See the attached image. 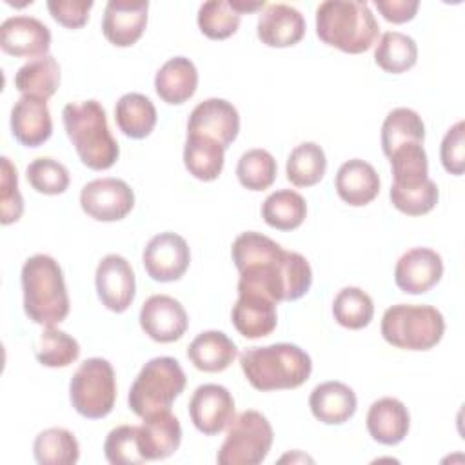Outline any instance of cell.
<instances>
[{
  "instance_id": "7402d4cb",
  "label": "cell",
  "mask_w": 465,
  "mask_h": 465,
  "mask_svg": "<svg viewBox=\"0 0 465 465\" xmlns=\"http://www.w3.org/2000/svg\"><path fill=\"white\" fill-rule=\"evenodd\" d=\"M142 420L143 421L138 427V441L145 461L165 460L178 450L182 443V427L171 411L154 412Z\"/></svg>"
},
{
  "instance_id": "7bdbcfd3",
  "label": "cell",
  "mask_w": 465,
  "mask_h": 465,
  "mask_svg": "<svg viewBox=\"0 0 465 465\" xmlns=\"http://www.w3.org/2000/svg\"><path fill=\"white\" fill-rule=\"evenodd\" d=\"M392 205L407 214V216H421L430 213L438 200H440V189L438 185L429 180L425 185L418 187V189H409V191H394L391 189L389 193Z\"/></svg>"
},
{
  "instance_id": "603a6c76",
  "label": "cell",
  "mask_w": 465,
  "mask_h": 465,
  "mask_svg": "<svg viewBox=\"0 0 465 465\" xmlns=\"http://www.w3.org/2000/svg\"><path fill=\"white\" fill-rule=\"evenodd\" d=\"M334 187L338 196L345 203L352 207H361L371 203L378 196L380 176L369 162L352 158L340 165L334 178Z\"/></svg>"
},
{
  "instance_id": "f6af8a7d",
  "label": "cell",
  "mask_w": 465,
  "mask_h": 465,
  "mask_svg": "<svg viewBox=\"0 0 465 465\" xmlns=\"http://www.w3.org/2000/svg\"><path fill=\"white\" fill-rule=\"evenodd\" d=\"M440 160L449 174L461 176L465 169V124L456 122L443 136L440 145Z\"/></svg>"
},
{
  "instance_id": "ee69618b",
  "label": "cell",
  "mask_w": 465,
  "mask_h": 465,
  "mask_svg": "<svg viewBox=\"0 0 465 465\" xmlns=\"http://www.w3.org/2000/svg\"><path fill=\"white\" fill-rule=\"evenodd\" d=\"M2 162V176H0V203H2V218L4 225H9L20 220L24 213V200L18 191V176L16 167L11 163L7 156L0 158Z\"/></svg>"
},
{
  "instance_id": "30bf717a",
  "label": "cell",
  "mask_w": 465,
  "mask_h": 465,
  "mask_svg": "<svg viewBox=\"0 0 465 465\" xmlns=\"http://www.w3.org/2000/svg\"><path fill=\"white\" fill-rule=\"evenodd\" d=\"M82 211L98 222H118L134 207V193L120 178H96L80 191Z\"/></svg>"
},
{
  "instance_id": "f35d334b",
  "label": "cell",
  "mask_w": 465,
  "mask_h": 465,
  "mask_svg": "<svg viewBox=\"0 0 465 465\" xmlns=\"http://www.w3.org/2000/svg\"><path fill=\"white\" fill-rule=\"evenodd\" d=\"M276 160L265 149L245 151L236 165V176L240 183L249 191H263L272 185L276 178Z\"/></svg>"
},
{
  "instance_id": "b9f144b4",
  "label": "cell",
  "mask_w": 465,
  "mask_h": 465,
  "mask_svg": "<svg viewBox=\"0 0 465 465\" xmlns=\"http://www.w3.org/2000/svg\"><path fill=\"white\" fill-rule=\"evenodd\" d=\"M104 454L111 465H140L145 458L140 450L138 427L136 425H118L114 427L105 441Z\"/></svg>"
},
{
  "instance_id": "277c9868",
  "label": "cell",
  "mask_w": 465,
  "mask_h": 465,
  "mask_svg": "<svg viewBox=\"0 0 465 465\" xmlns=\"http://www.w3.org/2000/svg\"><path fill=\"white\" fill-rule=\"evenodd\" d=\"M62 120L84 165L93 171H105L116 163L120 147L111 134L105 109L100 102H69L62 111Z\"/></svg>"
},
{
  "instance_id": "f1b7e54d",
  "label": "cell",
  "mask_w": 465,
  "mask_h": 465,
  "mask_svg": "<svg viewBox=\"0 0 465 465\" xmlns=\"http://www.w3.org/2000/svg\"><path fill=\"white\" fill-rule=\"evenodd\" d=\"M114 120L125 136L142 140L153 133L158 114L154 104L145 94L127 93L114 105Z\"/></svg>"
},
{
  "instance_id": "83f0119b",
  "label": "cell",
  "mask_w": 465,
  "mask_h": 465,
  "mask_svg": "<svg viewBox=\"0 0 465 465\" xmlns=\"http://www.w3.org/2000/svg\"><path fill=\"white\" fill-rule=\"evenodd\" d=\"M391 171H392V185L394 191H409L425 185L429 178V162L427 153L421 143L409 142L392 151L389 156Z\"/></svg>"
},
{
  "instance_id": "e575fe53",
  "label": "cell",
  "mask_w": 465,
  "mask_h": 465,
  "mask_svg": "<svg viewBox=\"0 0 465 465\" xmlns=\"http://www.w3.org/2000/svg\"><path fill=\"white\" fill-rule=\"evenodd\" d=\"M418 60V45L414 38L400 31H387L380 36L374 49V62L385 73L400 74L414 67Z\"/></svg>"
},
{
  "instance_id": "e0dca14e",
  "label": "cell",
  "mask_w": 465,
  "mask_h": 465,
  "mask_svg": "<svg viewBox=\"0 0 465 465\" xmlns=\"http://www.w3.org/2000/svg\"><path fill=\"white\" fill-rule=\"evenodd\" d=\"M147 0H109L102 16V33L116 47L140 40L147 25Z\"/></svg>"
},
{
  "instance_id": "4316f807",
  "label": "cell",
  "mask_w": 465,
  "mask_h": 465,
  "mask_svg": "<svg viewBox=\"0 0 465 465\" xmlns=\"http://www.w3.org/2000/svg\"><path fill=\"white\" fill-rule=\"evenodd\" d=\"M236 356V343L222 331H203L187 347V358L203 372L225 371Z\"/></svg>"
},
{
  "instance_id": "8992f818",
  "label": "cell",
  "mask_w": 465,
  "mask_h": 465,
  "mask_svg": "<svg viewBox=\"0 0 465 465\" xmlns=\"http://www.w3.org/2000/svg\"><path fill=\"white\" fill-rule=\"evenodd\" d=\"M381 336L387 343L405 351H429L445 332L443 314L432 305L398 303L381 316Z\"/></svg>"
},
{
  "instance_id": "5bb4252c",
  "label": "cell",
  "mask_w": 465,
  "mask_h": 465,
  "mask_svg": "<svg viewBox=\"0 0 465 465\" xmlns=\"http://www.w3.org/2000/svg\"><path fill=\"white\" fill-rule=\"evenodd\" d=\"M193 425L205 436L222 432L234 418V400L229 389L218 383H203L189 400Z\"/></svg>"
},
{
  "instance_id": "44dd1931",
  "label": "cell",
  "mask_w": 465,
  "mask_h": 465,
  "mask_svg": "<svg viewBox=\"0 0 465 465\" xmlns=\"http://www.w3.org/2000/svg\"><path fill=\"white\" fill-rule=\"evenodd\" d=\"M256 35L269 47H291L305 35L303 15L287 4H269L258 16Z\"/></svg>"
},
{
  "instance_id": "ffe728a7",
  "label": "cell",
  "mask_w": 465,
  "mask_h": 465,
  "mask_svg": "<svg viewBox=\"0 0 465 465\" xmlns=\"http://www.w3.org/2000/svg\"><path fill=\"white\" fill-rule=\"evenodd\" d=\"M231 322L247 340L269 336L278 323L276 302L256 292H238V300L231 311Z\"/></svg>"
},
{
  "instance_id": "bcb514c9",
  "label": "cell",
  "mask_w": 465,
  "mask_h": 465,
  "mask_svg": "<svg viewBox=\"0 0 465 465\" xmlns=\"http://www.w3.org/2000/svg\"><path fill=\"white\" fill-rule=\"evenodd\" d=\"M93 0H49L51 16L67 29H80L89 18Z\"/></svg>"
},
{
  "instance_id": "7a4b0ae2",
  "label": "cell",
  "mask_w": 465,
  "mask_h": 465,
  "mask_svg": "<svg viewBox=\"0 0 465 465\" xmlns=\"http://www.w3.org/2000/svg\"><path fill=\"white\" fill-rule=\"evenodd\" d=\"M240 367L256 391L269 392L303 385L311 376L312 360L294 343H271L245 349Z\"/></svg>"
},
{
  "instance_id": "52a82bcc",
  "label": "cell",
  "mask_w": 465,
  "mask_h": 465,
  "mask_svg": "<svg viewBox=\"0 0 465 465\" xmlns=\"http://www.w3.org/2000/svg\"><path fill=\"white\" fill-rule=\"evenodd\" d=\"M185 383L187 378L178 360L171 356L153 358L142 367L129 389V409L140 418L171 411L173 401L183 392Z\"/></svg>"
},
{
  "instance_id": "3957f363",
  "label": "cell",
  "mask_w": 465,
  "mask_h": 465,
  "mask_svg": "<svg viewBox=\"0 0 465 465\" xmlns=\"http://www.w3.org/2000/svg\"><path fill=\"white\" fill-rule=\"evenodd\" d=\"M24 311L38 325L51 327L69 314V294L60 263L49 254H33L22 265Z\"/></svg>"
},
{
  "instance_id": "d6986e66",
  "label": "cell",
  "mask_w": 465,
  "mask_h": 465,
  "mask_svg": "<svg viewBox=\"0 0 465 465\" xmlns=\"http://www.w3.org/2000/svg\"><path fill=\"white\" fill-rule=\"evenodd\" d=\"M11 133L25 147H38L53 134V120L47 102L22 94L11 109Z\"/></svg>"
},
{
  "instance_id": "8d00e7d4",
  "label": "cell",
  "mask_w": 465,
  "mask_h": 465,
  "mask_svg": "<svg viewBox=\"0 0 465 465\" xmlns=\"http://www.w3.org/2000/svg\"><path fill=\"white\" fill-rule=\"evenodd\" d=\"M332 316L345 329H363L374 316L372 298L360 287H343L334 296Z\"/></svg>"
},
{
  "instance_id": "4fadbf2b",
  "label": "cell",
  "mask_w": 465,
  "mask_h": 465,
  "mask_svg": "<svg viewBox=\"0 0 465 465\" xmlns=\"http://www.w3.org/2000/svg\"><path fill=\"white\" fill-rule=\"evenodd\" d=\"M140 327L151 340L171 343L185 334L189 316L176 298L169 294H153L140 309Z\"/></svg>"
},
{
  "instance_id": "d6a6232c",
  "label": "cell",
  "mask_w": 465,
  "mask_h": 465,
  "mask_svg": "<svg viewBox=\"0 0 465 465\" xmlns=\"http://www.w3.org/2000/svg\"><path fill=\"white\" fill-rule=\"evenodd\" d=\"M425 140V124L421 116L409 107L392 109L381 124V149L389 158L392 151L403 143Z\"/></svg>"
},
{
  "instance_id": "74e56055",
  "label": "cell",
  "mask_w": 465,
  "mask_h": 465,
  "mask_svg": "<svg viewBox=\"0 0 465 465\" xmlns=\"http://www.w3.org/2000/svg\"><path fill=\"white\" fill-rule=\"evenodd\" d=\"M198 27L211 40H225L238 31L242 13L232 0H209L198 9Z\"/></svg>"
},
{
  "instance_id": "836d02e7",
  "label": "cell",
  "mask_w": 465,
  "mask_h": 465,
  "mask_svg": "<svg viewBox=\"0 0 465 465\" xmlns=\"http://www.w3.org/2000/svg\"><path fill=\"white\" fill-rule=\"evenodd\" d=\"M33 454L40 465H73L80 458V445L71 430L51 427L35 438Z\"/></svg>"
},
{
  "instance_id": "6da1fadb",
  "label": "cell",
  "mask_w": 465,
  "mask_h": 465,
  "mask_svg": "<svg viewBox=\"0 0 465 465\" xmlns=\"http://www.w3.org/2000/svg\"><path fill=\"white\" fill-rule=\"evenodd\" d=\"M240 272L238 292H256L272 302H294L312 283V269L305 256L282 249L269 236L254 231L236 236L231 247Z\"/></svg>"
},
{
  "instance_id": "1f68e13d",
  "label": "cell",
  "mask_w": 465,
  "mask_h": 465,
  "mask_svg": "<svg viewBox=\"0 0 465 465\" xmlns=\"http://www.w3.org/2000/svg\"><path fill=\"white\" fill-rule=\"evenodd\" d=\"M307 216L305 198L292 189L274 191L262 203V218L278 231H292L303 223Z\"/></svg>"
},
{
  "instance_id": "5b68a950",
  "label": "cell",
  "mask_w": 465,
  "mask_h": 465,
  "mask_svg": "<svg viewBox=\"0 0 465 465\" xmlns=\"http://www.w3.org/2000/svg\"><path fill=\"white\" fill-rule=\"evenodd\" d=\"M380 25L367 2L325 0L316 7L318 38L349 54H360L372 47Z\"/></svg>"
},
{
  "instance_id": "9c48e42d",
  "label": "cell",
  "mask_w": 465,
  "mask_h": 465,
  "mask_svg": "<svg viewBox=\"0 0 465 465\" xmlns=\"http://www.w3.org/2000/svg\"><path fill=\"white\" fill-rule=\"evenodd\" d=\"M272 438V427L262 412L243 411L229 423L216 461L220 465H258L267 458Z\"/></svg>"
},
{
  "instance_id": "cb8c5ba5",
  "label": "cell",
  "mask_w": 465,
  "mask_h": 465,
  "mask_svg": "<svg viewBox=\"0 0 465 465\" xmlns=\"http://www.w3.org/2000/svg\"><path fill=\"white\" fill-rule=\"evenodd\" d=\"M365 425L374 441L381 445H398L409 432L411 416L400 400L387 396L376 400L369 407Z\"/></svg>"
},
{
  "instance_id": "d4e9b609",
  "label": "cell",
  "mask_w": 465,
  "mask_h": 465,
  "mask_svg": "<svg viewBox=\"0 0 465 465\" xmlns=\"http://www.w3.org/2000/svg\"><path fill=\"white\" fill-rule=\"evenodd\" d=\"M356 394L341 381H323L316 385L309 396L312 416L325 425H341L356 412Z\"/></svg>"
},
{
  "instance_id": "d590c367",
  "label": "cell",
  "mask_w": 465,
  "mask_h": 465,
  "mask_svg": "<svg viewBox=\"0 0 465 465\" xmlns=\"http://www.w3.org/2000/svg\"><path fill=\"white\" fill-rule=\"evenodd\" d=\"M327 171V158L316 142H303L296 145L285 165L287 180L296 187L316 185Z\"/></svg>"
},
{
  "instance_id": "ba28073f",
  "label": "cell",
  "mask_w": 465,
  "mask_h": 465,
  "mask_svg": "<svg viewBox=\"0 0 465 465\" xmlns=\"http://www.w3.org/2000/svg\"><path fill=\"white\" fill-rule=\"evenodd\" d=\"M69 398L80 416L87 420L105 418L116 401L113 365L104 358H87L71 378Z\"/></svg>"
},
{
  "instance_id": "7c38bea8",
  "label": "cell",
  "mask_w": 465,
  "mask_h": 465,
  "mask_svg": "<svg viewBox=\"0 0 465 465\" xmlns=\"http://www.w3.org/2000/svg\"><path fill=\"white\" fill-rule=\"evenodd\" d=\"M94 285L102 305L113 312L127 311L134 300V271L120 254H107L100 260L94 272Z\"/></svg>"
},
{
  "instance_id": "f546056e",
  "label": "cell",
  "mask_w": 465,
  "mask_h": 465,
  "mask_svg": "<svg viewBox=\"0 0 465 465\" xmlns=\"http://www.w3.org/2000/svg\"><path fill=\"white\" fill-rule=\"evenodd\" d=\"M225 149L213 138L187 134L183 145V163L189 174L202 182H213L220 176L225 162Z\"/></svg>"
},
{
  "instance_id": "9a60e30c",
  "label": "cell",
  "mask_w": 465,
  "mask_h": 465,
  "mask_svg": "<svg viewBox=\"0 0 465 465\" xmlns=\"http://www.w3.org/2000/svg\"><path fill=\"white\" fill-rule=\"evenodd\" d=\"M240 114L236 107L223 98H207L189 114L187 134H202L216 140L227 149L238 136Z\"/></svg>"
},
{
  "instance_id": "2e32d148",
  "label": "cell",
  "mask_w": 465,
  "mask_h": 465,
  "mask_svg": "<svg viewBox=\"0 0 465 465\" xmlns=\"http://www.w3.org/2000/svg\"><path fill=\"white\" fill-rule=\"evenodd\" d=\"M0 47L11 56L35 60L47 54L51 47V31L35 16H11L0 25Z\"/></svg>"
},
{
  "instance_id": "484cf974",
  "label": "cell",
  "mask_w": 465,
  "mask_h": 465,
  "mask_svg": "<svg viewBox=\"0 0 465 465\" xmlns=\"http://www.w3.org/2000/svg\"><path fill=\"white\" fill-rule=\"evenodd\" d=\"M198 87V71L196 65L185 56L169 58L154 76L156 94L171 104L180 105L187 102Z\"/></svg>"
},
{
  "instance_id": "8fae6325",
  "label": "cell",
  "mask_w": 465,
  "mask_h": 465,
  "mask_svg": "<svg viewBox=\"0 0 465 465\" xmlns=\"http://www.w3.org/2000/svg\"><path fill=\"white\" fill-rule=\"evenodd\" d=\"M145 272L154 282H176L180 280L191 263V251L187 242L171 231L153 236L142 254Z\"/></svg>"
},
{
  "instance_id": "7dc6e473",
  "label": "cell",
  "mask_w": 465,
  "mask_h": 465,
  "mask_svg": "<svg viewBox=\"0 0 465 465\" xmlns=\"http://www.w3.org/2000/svg\"><path fill=\"white\" fill-rule=\"evenodd\" d=\"M374 4L381 16L392 24H403L412 20L420 7L418 0H376Z\"/></svg>"
},
{
  "instance_id": "ac0fdd59",
  "label": "cell",
  "mask_w": 465,
  "mask_h": 465,
  "mask_svg": "<svg viewBox=\"0 0 465 465\" xmlns=\"http://www.w3.org/2000/svg\"><path fill=\"white\" fill-rule=\"evenodd\" d=\"M443 276L441 256L429 247H414L400 256L394 267V282L407 294L430 291Z\"/></svg>"
},
{
  "instance_id": "4dcf8cb0",
  "label": "cell",
  "mask_w": 465,
  "mask_h": 465,
  "mask_svg": "<svg viewBox=\"0 0 465 465\" xmlns=\"http://www.w3.org/2000/svg\"><path fill=\"white\" fill-rule=\"evenodd\" d=\"M60 85V65L53 54H45L24 64L15 74V87L22 94L51 98Z\"/></svg>"
},
{
  "instance_id": "60d3db41",
  "label": "cell",
  "mask_w": 465,
  "mask_h": 465,
  "mask_svg": "<svg viewBox=\"0 0 465 465\" xmlns=\"http://www.w3.org/2000/svg\"><path fill=\"white\" fill-rule=\"evenodd\" d=\"M25 178L36 193L51 196L65 193L71 182L67 167L49 156L33 160L25 169Z\"/></svg>"
},
{
  "instance_id": "ab89813d",
  "label": "cell",
  "mask_w": 465,
  "mask_h": 465,
  "mask_svg": "<svg viewBox=\"0 0 465 465\" xmlns=\"http://www.w3.org/2000/svg\"><path fill=\"white\" fill-rule=\"evenodd\" d=\"M80 356L78 341L54 325L45 327L38 338L36 360L44 367H67Z\"/></svg>"
}]
</instances>
